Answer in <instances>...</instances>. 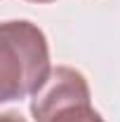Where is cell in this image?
I'll return each mask as SVG.
<instances>
[{
  "label": "cell",
  "mask_w": 120,
  "mask_h": 122,
  "mask_svg": "<svg viewBox=\"0 0 120 122\" xmlns=\"http://www.w3.org/2000/svg\"><path fill=\"white\" fill-rule=\"evenodd\" d=\"M52 73L49 45L33 21H5L0 26V101L33 96Z\"/></svg>",
  "instance_id": "obj_1"
},
{
  "label": "cell",
  "mask_w": 120,
  "mask_h": 122,
  "mask_svg": "<svg viewBox=\"0 0 120 122\" xmlns=\"http://www.w3.org/2000/svg\"><path fill=\"white\" fill-rule=\"evenodd\" d=\"M90 85L80 71L71 66H57L47 82L31 99V115L35 122H49L68 108L90 103Z\"/></svg>",
  "instance_id": "obj_2"
},
{
  "label": "cell",
  "mask_w": 120,
  "mask_h": 122,
  "mask_svg": "<svg viewBox=\"0 0 120 122\" xmlns=\"http://www.w3.org/2000/svg\"><path fill=\"white\" fill-rule=\"evenodd\" d=\"M49 122H106V120L92 108V103H82V106H75V108H68V110L59 113Z\"/></svg>",
  "instance_id": "obj_3"
},
{
  "label": "cell",
  "mask_w": 120,
  "mask_h": 122,
  "mask_svg": "<svg viewBox=\"0 0 120 122\" xmlns=\"http://www.w3.org/2000/svg\"><path fill=\"white\" fill-rule=\"evenodd\" d=\"M28 2H54V0H28Z\"/></svg>",
  "instance_id": "obj_5"
},
{
  "label": "cell",
  "mask_w": 120,
  "mask_h": 122,
  "mask_svg": "<svg viewBox=\"0 0 120 122\" xmlns=\"http://www.w3.org/2000/svg\"><path fill=\"white\" fill-rule=\"evenodd\" d=\"M0 122H26L21 115H16V113H2L0 115Z\"/></svg>",
  "instance_id": "obj_4"
}]
</instances>
